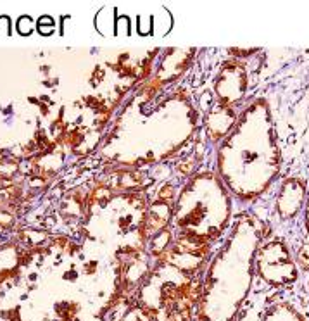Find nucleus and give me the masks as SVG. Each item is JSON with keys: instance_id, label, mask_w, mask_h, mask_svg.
<instances>
[{"instance_id": "obj_1", "label": "nucleus", "mask_w": 309, "mask_h": 321, "mask_svg": "<svg viewBox=\"0 0 309 321\" xmlns=\"http://www.w3.org/2000/svg\"><path fill=\"white\" fill-rule=\"evenodd\" d=\"M216 168L230 195L242 202H254L276 181L282 150L266 98H256L239 114L218 147Z\"/></svg>"}, {"instance_id": "obj_2", "label": "nucleus", "mask_w": 309, "mask_h": 321, "mask_svg": "<svg viewBox=\"0 0 309 321\" xmlns=\"http://www.w3.org/2000/svg\"><path fill=\"white\" fill-rule=\"evenodd\" d=\"M264 238L263 223L245 214L235 223L225 245L205 269L199 297V321H233L254 278L256 252Z\"/></svg>"}, {"instance_id": "obj_3", "label": "nucleus", "mask_w": 309, "mask_h": 321, "mask_svg": "<svg viewBox=\"0 0 309 321\" xmlns=\"http://www.w3.org/2000/svg\"><path fill=\"white\" fill-rule=\"evenodd\" d=\"M231 195L218 175L200 173L181 190L171 218L175 233L173 249L205 257L209 247L228 228Z\"/></svg>"}, {"instance_id": "obj_4", "label": "nucleus", "mask_w": 309, "mask_h": 321, "mask_svg": "<svg viewBox=\"0 0 309 321\" xmlns=\"http://www.w3.org/2000/svg\"><path fill=\"white\" fill-rule=\"evenodd\" d=\"M247 71L242 62L231 60L221 67L220 74L214 81V95H216V111L212 114V128L209 137H212L218 123L221 121V140L230 133L233 124L237 123L239 114L235 112V105L240 104L247 93Z\"/></svg>"}, {"instance_id": "obj_5", "label": "nucleus", "mask_w": 309, "mask_h": 321, "mask_svg": "<svg viewBox=\"0 0 309 321\" xmlns=\"http://www.w3.org/2000/svg\"><path fill=\"white\" fill-rule=\"evenodd\" d=\"M254 268L263 280L275 287H287L297 280V266L290 257V250L282 240L261 242L256 252Z\"/></svg>"}, {"instance_id": "obj_6", "label": "nucleus", "mask_w": 309, "mask_h": 321, "mask_svg": "<svg viewBox=\"0 0 309 321\" xmlns=\"http://www.w3.org/2000/svg\"><path fill=\"white\" fill-rule=\"evenodd\" d=\"M307 197L306 183L301 178H287L276 197V213L283 219L295 218Z\"/></svg>"}, {"instance_id": "obj_7", "label": "nucleus", "mask_w": 309, "mask_h": 321, "mask_svg": "<svg viewBox=\"0 0 309 321\" xmlns=\"http://www.w3.org/2000/svg\"><path fill=\"white\" fill-rule=\"evenodd\" d=\"M263 321H306L290 304L280 302L266 311Z\"/></svg>"}, {"instance_id": "obj_8", "label": "nucleus", "mask_w": 309, "mask_h": 321, "mask_svg": "<svg viewBox=\"0 0 309 321\" xmlns=\"http://www.w3.org/2000/svg\"><path fill=\"white\" fill-rule=\"evenodd\" d=\"M259 49H240V52L237 49H231V54H235L237 57H249L252 54H256Z\"/></svg>"}, {"instance_id": "obj_9", "label": "nucleus", "mask_w": 309, "mask_h": 321, "mask_svg": "<svg viewBox=\"0 0 309 321\" xmlns=\"http://www.w3.org/2000/svg\"><path fill=\"white\" fill-rule=\"evenodd\" d=\"M306 230L309 233V195H307V202H306Z\"/></svg>"}]
</instances>
